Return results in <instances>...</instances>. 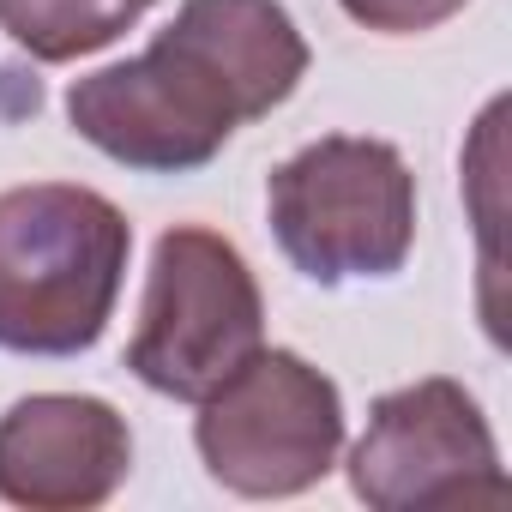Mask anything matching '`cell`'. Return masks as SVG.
Instances as JSON below:
<instances>
[{
    "label": "cell",
    "instance_id": "6da1fadb",
    "mask_svg": "<svg viewBox=\"0 0 512 512\" xmlns=\"http://www.w3.org/2000/svg\"><path fill=\"white\" fill-rule=\"evenodd\" d=\"M308 61L284 0H181L145 55L67 85V121L121 169L193 175L235 127L290 103Z\"/></svg>",
    "mask_w": 512,
    "mask_h": 512
},
{
    "label": "cell",
    "instance_id": "7a4b0ae2",
    "mask_svg": "<svg viewBox=\"0 0 512 512\" xmlns=\"http://www.w3.org/2000/svg\"><path fill=\"white\" fill-rule=\"evenodd\" d=\"M133 223L115 199L73 181L0 193V350L85 356L121 302Z\"/></svg>",
    "mask_w": 512,
    "mask_h": 512
},
{
    "label": "cell",
    "instance_id": "3957f363",
    "mask_svg": "<svg viewBox=\"0 0 512 512\" xmlns=\"http://www.w3.org/2000/svg\"><path fill=\"white\" fill-rule=\"evenodd\" d=\"M266 217L284 260L326 290L392 278L416 247V175L386 139L326 133L272 169Z\"/></svg>",
    "mask_w": 512,
    "mask_h": 512
},
{
    "label": "cell",
    "instance_id": "277c9868",
    "mask_svg": "<svg viewBox=\"0 0 512 512\" xmlns=\"http://www.w3.org/2000/svg\"><path fill=\"white\" fill-rule=\"evenodd\" d=\"M266 344V296L217 229L175 223L151 247L139 296V326L127 338V368L139 386L175 404H199Z\"/></svg>",
    "mask_w": 512,
    "mask_h": 512
},
{
    "label": "cell",
    "instance_id": "5b68a950",
    "mask_svg": "<svg viewBox=\"0 0 512 512\" xmlns=\"http://www.w3.org/2000/svg\"><path fill=\"white\" fill-rule=\"evenodd\" d=\"M199 464L241 500H290L332 476L344 452V398L296 350H253L193 416Z\"/></svg>",
    "mask_w": 512,
    "mask_h": 512
},
{
    "label": "cell",
    "instance_id": "8992f818",
    "mask_svg": "<svg viewBox=\"0 0 512 512\" xmlns=\"http://www.w3.org/2000/svg\"><path fill=\"white\" fill-rule=\"evenodd\" d=\"M350 494L374 512L506 494L500 446L482 404L446 374L374 398L368 428L350 446Z\"/></svg>",
    "mask_w": 512,
    "mask_h": 512
},
{
    "label": "cell",
    "instance_id": "52a82bcc",
    "mask_svg": "<svg viewBox=\"0 0 512 512\" xmlns=\"http://www.w3.org/2000/svg\"><path fill=\"white\" fill-rule=\"evenodd\" d=\"M133 470V428L109 398L31 392L0 416V500L25 512H91Z\"/></svg>",
    "mask_w": 512,
    "mask_h": 512
},
{
    "label": "cell",
    "instance_id": "ba28073f",
    "mask_svg": "<svg viewBox=\"0 0 512 512\" xmlns=\"http://www.w3.org/2000/svg\"><path fill=\"white\" fill-rule=\"evenodd\" d=\"M151 0H0V31H7L31 61H85L109 43H121Z\"/></svg>",
    "mask_w": 512,
    "mask_h": 512
},
{
    "label": "cell",
    "instance_id": "9c48e42d",
    "mask_svg": "<svg viewBox=\"0 0 512 512\" xmlns=\"http://www.w3.org/2000/svg\"><path fill=\"white\" fill-rule=\"evenodd\" d=\"M338 7L362 25V31H380V37H422L434 25H446L452 13H464L470 0H338Z\"/></svg>",
    "mask_w": 512,
    "mask_h": 512
}]
</instances>
